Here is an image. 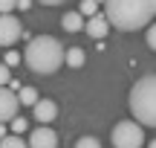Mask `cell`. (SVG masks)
<instances>
[{
	"instance_id": "cell-9",
	"label": "cell",
	"mask_w": 156,
	"mask_h": 148,
	"mask_svg": "<svg viewBox=\"0 0 156 148\" xmlns=\"http://www.w3.org/2000/svg\"><path fill=\"white\" fill-rule=\"evenodd\" d=\"M84 29H87V35L90 38H95V41H104L107 38V32H110V23H107V17L104 15H90V20H84Z\"/></svg>"
},
{
	"instance_id": "cell-6",
	"label": "cell",
	"mask_w": 156,
	"mask_h": 148,
	"mask_svg": "<svg viewBox=\"0 0 156 148\" xmlns=\"http://www.w3.org/2000/svg\"><path fill=\"white\" fill-rule=\"evenodd\" d=\"M17 110H20V102H17V93L9 90V87H0V122H9L12 116H17Z\"/></svg>"
},
{
	"instance_id": "cell-16",
	"label": "cell",
	"mask_w": 156,
	"mask_h": 148,
	"mask_svg": "<svg viewBox=\"0 0 156 148\" xmlns=\"http://www.w3.org/2000/svg\"><path fill=\"white\" fill-rule=\"evenodd\" d=\"M75 148H101V142H98L95 137H81V139L75 142Z\"/></svg>"
},
{
	"instance_id": "cell-3",
	"label": "cell",
	"mask_w": 156,
	"mask_h": 148,
	"mask_svg": "<svg viewBox=\"0 0 156 148\" xmlns=\"http://www.w3.org/2000/svg\"><path fill=\"white\" fill-rule=\"evenodd\" d=\"M130 113L142 128L156 125V76H142L130 90Z\"/></svg>"
},
{
	"instance_id": "cell-13",
	"label": "cell",
	"mask_w": 156,
	"mask_h": 148,
	"mask_svg": "<svg viewBox=\"0 0 156 148\" xmlns=\"http://www.w3.org/2000/svg\"><path fill=\"white\" fill-rule=\"evenodd\" d=\"M0 148H29V145L20 134H6V137H0Z\"/></svg>"
},
{
	"instance_id": "cell-2",
	"label": "cell",
	"mask_w": 156,
	"mask_h": 148,
	"mask_svg": "<svg viewBox=\"0 0 156 148\" xmlns=\"http://www.w3.org/2000/svg\"><path fill=\"white\" fill-rule=\"evenodd\" d=\"M20 61L26 64L32 73L49 76V73H55V70L64 64V46L58 44V38H52V35H35V38L26 44Z\"/></svg>"
},
{
	"instance_id": "cell-18",
	"label": "cell",
	"mask_w": 156,
	"mask_h": 148,
	"mask_svg": "<svg viewBox=\"0 0 156 148\" xmlns=\"http://www.w3.org/2000/svg\"><path fill=\"white\" fill-rule=\"evenodd\" d=\"M9 79H12V70L6 67V64H0V87H3V84H9Z\"/></svg>"
},
{
	"instance_id": "cell-14",
	"label": "cell",
	"mask_w": 156,
	"mask_h": 148,
	"mask_svg": "<svg viewBox=\"0 0 156 148\" xmlns=\"http://www.w3.org/2000/svg\"><path fill=\"white\" fill-rule=\"evenodd\" d=\"M95 9H98V0H81V9H78V15H95Z\"/></svg>"
},
{
	"instance_id": "cell-23",
	"label": "cell",
	"mask_w": 156,
	"mask_h": 148,
	"mask_svg": "<svg viewBox=\"0 0 156 148\" xmlns=\"http://www.w3.org/2000/svg\"><path fill=\"white\" fill-rule=\"evenodd\" d=\"M0 137H6V128H3V122H0Z\"/></svg>"
},
{
	"instance_id": "cell-1",
	"label": "cell",
	"mask_w": 156,
	"mask_h": 148,
	"mask_svg": "<svg viewBox=\"0 0 156 148\" xmlns=\"http://www.w3.org/2000/svg\"><path fill=\"white\" fill-rule=\"evenodd\" d=\"M101 3L107 23L122 32H136L147 26L156 15V0H101Z\"/></svg>"
},
{
	"instance_id": "cell-21",
	"label": "cell",
	"mask_w": 156,
	"mask_h": 148,
	"mask_svg": "<svg viewBox=\"0 0 156 148\" xmlns=\"http://www.w3.org/2000/svg\"><path fill=\"white\" fill-rule=\"evenodd\" d=\"M15 9H23V12L32 9V0H15Z\"/></svg>"
},
{
	"instance_id": "cell-11",
	"label": "cell",
	"mask_w": 156,
	"mask_h": 148,
	"mask_svg": "<svg viewBox=\"0 0 156 148\" xmlns=\"http://www.w3.org/2000/svg\"><path fill=\"white\" fill-rule=\"evenodd\" d=\"M61 26L67 29V32H78V29L84 26V20H81V15H78V12H67V15L61 17Z\"/></svg>"
},
{
	"instance_id": "cell-19",
	"label": "cell",
	"mask_w": 156,
	"mask_h": 148,
	"mask_svg": "<svg viewBox=\"0 0 156 148\" xmlns=\"http://www.w3.org/2000/svg\"><path fill=\"white\" fill-rule=\"evenodd\" d=\"M6 12H15V0H0V15Z\"/></svg>"
},
{
	"instance_id": "cell-15",
	"label": "cell",
	"mask_w": 156,
	"mask_h": 148,
	"mask_svg": "<svg viewBox=\"0 0 156 148\" xmlns=\"http://www.w3.org/2000/svg\"><path fill=\"white\" fill-rule=\"evenodd\" d=\"M9 125H12V134H23V131L29 128L23 116H12V119H9Z\"/></svg>"
},
{
	"instance_id": "cell-7",
	"label": "cell",
	"mask_w": 156,
	"mask_h": 148,
	"mask_svg": "<svg viewBox=\"0 0 156 148\" xmlns=\"http://www.w3.org/2000/svg\"><path fill=\"white\" fill-rule=\"evenodd\" d=\"M29 148H58V134L52 131L49 125H41L29 134Z\"/></svg>"
},
{
	"instance_id": "cell-22",
	"label": "cell",
	"mask_w": 156,
	"mask_h": 148,
	"mask_svg": "<svg viewBox=\"0 0 156 148\" xmlns=\"http://www.w3.org/2000/svg\"><path fill=\"white\" fill-rule=\"evenodd\" d=\"M38 3H44V6H58V3H64V0H38Z\"/></svg>"
},
{
	"instance_id": "cell-24",
	"label": "cell",
	"mask_w": 156,
	"mask_h": 148,
	"mask_svg": "<svg viewBox=\"0 0 156 148\" xmlns=\"http://www.w3.org/2000/svg\"><path fill=\"white\" fill-rule=\"evenodd\" d=\"M147 148H156V142H153V139H151V145H147Z\"/></svg>"
},
{
	"instance_id": "cell-5",
	"label": "cell",
	"mask_w": 156,
	"mask_h": 148,
	"mask_svg": "<svg viewBox=\"0 0 156 148\" xmlns=\"http://www.w3.org/2000/svg\"><path fill=\"white\" fill-rule=\"evenodd\" d=\"M23 35V23L17 20L12 12H6V15H0V46H12L17 44Z\"/></svg>"
},
{
	"instance_id": "cell-4",
	"label": "cell",
	"mask_w": 156,
	"mask_h": 148,
	"mask_svg": "<svg viewBox=\"0 0 156 148\" xmlns=\"http://www.w3.org/2000/svg\"><path fill=\"white\" fill-rule=\"evenodd\" d=\"M113 148H142L145 145V128L136 119H122L110 134Z\"/></svg>"
},
{
	"instance_id": "cell-8",
	"label": "cell",
	"mask_w": 156,
	"mask_h": 148,
	"mask_svg": "<svg viewBox=\"0 0 156 148\" xmlns=\"http://www.w3.org/2000/svg\"><path fill=\"white\" fill-rule=\"evenodd\" d=\"M32 113H35V119H38L41 125H49L58 116V105L52 102V99H38V102L32 105Z\"/></svg>"
},
{
	"instance_id": "cell-17",
	"label": "cell",
	"mask_w": 156,
	"mask_h": 148,
	"mask_svg": "<svg viewBox=\"0 0 156 148\" xmlns=\"http://www.w3.org/2000/svg\"><path fill=\"white\" fill-rule=\"evenodd\" d=\"M17 61H20V55H17V52L9 46V52H6V58H3V64H6V67H15Z\"/></svg>"
},
{
	"instance_id": "cell-12",
	"label": "cell",
	"mask_w": 156,
	"mask_h": 148,
	"mask_svg": "<svg viewBox=\"0 0 156 148\" xmlns=\"http://www.w3.org/2000/svg\"><path fill=\"white\" fill-rule=\"evenodd\" d=\"M17 102L20 105H26V108H32L35 102H38V90H35V87H17Z\"/></svg>"
},
{
	"instance_id": "cell-20",
	"label": "cell",
	"mask_w": 156,
	"mask_h": 148,
	"mask_svg": "<svg viewBox=\"0 0 156 148\" xmlns=\"http://www.w3.org/2000/svg\"><path fill=\"white\" fill-rule=\"evenodd\" d=\"M147 46H156V29H153V23H151V29H147Z\"/></svg>"
},
{
	"instance_id": "cell-10",
	"label": "cell",
	"mask_w": 156,
	"mask_h": 148,
	"mask_svg": "<svg viewBox=\"0 0 156 148\" xmlns=\"http://www.w3.org/2000/svg\"><path fill=\"white\" fill-rule=\"evenodd\" d=\"M84 61H87V55H84L81 46H69V50H64V64H67V67L81 70V67H84Z\"/></svg>"
}]
</instances>
